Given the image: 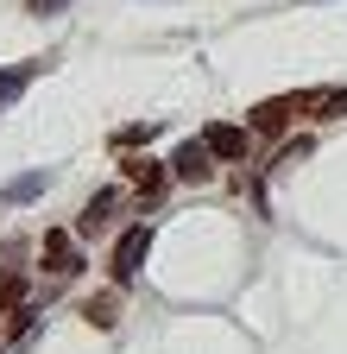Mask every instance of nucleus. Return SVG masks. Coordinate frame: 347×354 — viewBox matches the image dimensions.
<instances>
[{
	"label": "nucleus",
	"instance_id": "nucleus-1",
	"mask_svg": "<svg viewBox=\"0 0 347 354\" xmlns=\"http://www.w3.org/2000/svg\"><path fill=\"white\" fill-rule=\"evenodd\" d=\"M120 209H126V190H95V196H89V209L76 215V234H89V241H95V234H108L114 221H120Z\"/></svg>",
	"mask_w": 347,
	"mask_h": 354
},
{
	"label": "nucleus",
	"instance_id": "nucleus-2",
	"mask_svg": "<svg viewBox=\"0 0 347 354\" xmlns=\"http://www.w3.org/2000/svg\"><path fill=\"white\" fill-rule=\"evenodd\" d=\"M202 140H208V152H215V158H246V152H252V127L215 120V127H202Z\"/></svg>",
	"mask_w": 347,
	"mask_h": 354
},
{
	"label": "nucleus",
	"instance_id": "nucleus-3",
	"mask_svg": "<svg viewBox=\"0 0 347 354\" xmlns=\"http://www.w3.org/2000/svg\"><path fill=\"white\" fill-rule=\"evenodd\" d=\"M45 272H51V279H76V272H82V253H76V241H70L63 228L45 234Z\"/></svg>",
	"mask_w": 347,
	"mask_h": 354
},
{
	"label": "nucleus",
	"instance_id": "nucleus-4",
	"mask_svg": "<svg viewBox=\"0 0 347 354\" xmlns=\"http://www.w3.org/2000/svg\"><path fill=\"white\" fill-rule=\"evenodd\" d=\"M146 253H152V228H126L120 247H114V279L126 285V279L139 272V259H146Z\"/></svg>",
	"mask_w": 347,
	"mask_h": 354
},
{
	"label": "nucleus",
	"instance_id": "nucleus-5",
	"mask_svg": "<svg viewBox=\"0 0 347 354\" xmlns=\"http://www.w3.org/2000/svg\"><path fill=\"white\" fill-rule=\"evenodd\" d=\"M170 171H177L184 184H208V171H215V152H208V140H190V146H177Z\"/></svg>",
	"mask_w": 347,
	"mask_h": 354
},
{
	"label": "nucleus",
	"instance_id": "nucleus-6",
	"mask_svg": "<svg viewBox=\"0 0 347 354\" xmlns=\"http://www.w3.org/2000/svg\"><path fill=\"white\" fill-rule=\"evenodd\" d=\"M126 177L139 184V209H152V203L164 196V171H158L152 158H126Z\"/></svg>",
	"mask_w": 347,
	"mask_h": 354
},
{
	"label": "nucleus",
	"instance_id": "nucleus-7",
	"mask_svg": "<svg viewBox=\"0 0 347 354\" xmlns=\"http://www.w3.org/2000/svg\"><path fill=\"white\" fill-rule=\"evenodd\" d=\"M290 114H297V95H278V102H266V108H252V133H284L290 127Z\"/></svg>",
	"mask_w": 347,
	"mask_h": 354
},
{
	"label": "nucleus",
	"instance_id": "nucleus-8",
	"mask_svg": "<svg viewBox=\"0 0 347 354\" xmlns=\"http://www.w3.org/2000/svg\"><path fill=\"white\" fill-rule=\"evenodd\" d=\"M45 184H51V171H26L0 190V203H32V196H45Z\"/></svg>",
	"mask_w": 347,
	"mask_h": 354
},
{
	"label": "nucleus",
	"instance_id": "nucleus-9",
	"mask_svg": "<svg viewBox=\"0 0 347 354\" xmlns=\"http://www.w3.org/2000/svg\"><path fill=\"white\" fill-rule=\"evenodd\" d=\"M82 317H89V323H101V329H108V323L120 317V297H114V291H101V297H89V304H82Z\"/></svg>",
	"mask_w": 347,
	"mask_h": 354
},
{
	"label": "nucleus",
	"instance_id": "nucleus-10",
	"mask_svg": "<svg viewBox=\"0 0 347 354\" xmlns=\"http://www.w3.org/2000/svg\"><path fill=\"white\" fill-rule=\"evenodd\" d=\"M0 310H26V285H19V272H7V266H0Z\"/></svg>",
	"mask_w": 347,
	"mask_h": 354
},
{
	"label": "nucleus",
	"instance_id": "nucleus-11",
	"mask_svg": "<svg viewBox=\"0 0 347 354\" xmlns=\"http://www.w3.org/2000/svg\"><path fill=\"white\" fill-rule=\"evenodd\" d=\"M310 114H347V88H322V95H303Z\"/></svg>",
	"mask_w": 347,
	"mask_h": 354
},
{
	"label": "nucleus",
	"instance_id": "nucleus-12",
	"mask_svg": "<svg viewBox=\"0 0 347 354\" xmlns=\"http://www.w3.org/2000/svg\"><path fill=\"white\" fill-rule=\"evenodd\" d=\"M26 82H32V70H0V108H7V95H19Z\"/></svg>",
	"mask_w": 347,
	"mask_h": 354
},
{
	"label": "nucleus",
	"instance_id": "nucleus-13",
	"mask_svg": "<svg viewBox=\"0 0 347 354\" xmlns=\"http://www.w3.org/2000/svg\"><path fill=\"white\" fill-rule=\"evenodd\" d=\"M139 140H152V120H146V127H126V133H114V146H139Z\"/></svg>",
	"mask_w": 347,
	"mask_h": 354
},
{
	"label": "nucleus",
	"instance_id": "nucleus-14",
	"mask_svg": "<svg viewBox=\"0 0 347 354\" xmlns=\"http://www.w3.org/2000/svg\"><path fill=\"white\" fill-rule=\"evenodd\" d=\"M70 0H32V13H63Z\"/></svg>",
	"mask_w": 347,
	"mask_h": 354
}]
</instances>
